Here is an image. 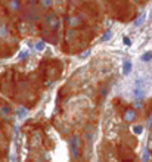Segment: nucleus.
Instances as JSON below:
<instances>
[{
  "label": "nucleus",
  "mask_w": 152,
  "mask_h": 162,
  "mask_svg": "<svg viewBox=\"0 0 152 162\" xmlns=\"http://www.w3.org/2000/svg\"><path fill=\"white\" fill-rule=\"evenodd\" d=\"M80 146H81V137L80 134H73L70 139V148H71V156L74 161H78L80 158Z\"/></svg>",
  "instance_id": "nucleus-1"
},
{
  "label": "nucleus",
  "mask_w": 152,
  "mask_h": 162,
  "mask_svg": "<svg viewBox=\"0 0 152 162\" xmlns=\"http://www.w3.org/2000/svg\"><path fill=\"white\" fill-rule=\"evenodd\" d=\"M46 24L49 25V28H50L52 31H58L61 21H59V18H58V16H56L55 14H50V15H49V16L46 18Z\"/></svg>",
  "instance_id": "nucleus-2"
},
{
  "label": "nucleus",
  "mask_w": 152,
  "mask_h": 162,
  "mask_svg": "<svg viewBox=\"0 0 152 162\" xmlns=\"http://www.w3.org/2000/svg\"><path fill=\"white\" fill-rule=\"evenodd\" d=\"M123 118H124V121L126 122H134L136 119H137V112H136V109L127 108L124 115H123Z\"/></svg>",
  "instance_id": "nucleus-3"
},
{
  "label": "nucleus",
  "mask_w": 152,
  "mask_h": 162,
  "mask_svg": "<svg viewBox=\"0 0 152 162\" xmlns=\"http://www.w3.org/2000/svg\"><path fill=\"white\" fill-rule=\"evenodd\" d=\"M133 97L136 102H142L145 97V87H134L133 88Z\"/></svg>",
  "instance_id": "nucleus-4"
},
{
  "label": "nucleus",
  "mask_w": 152,
  "mask_h": 162,
  "mask_svg": "<svg viewBox=\"0 0 152 162\" xmlns=\"http://www.w3.org/2000/svg\"><path fill=\"white\" fill-rule=\"evenodd\" d=\"M7 9L12 12V14H16L21 10V2L19 0H9L7 2Z\"/></svg>",
  "instance_id": "nucleus-5"
},
{
  "label": "nucleus",
  "mask_w": 152,
  "mask_h": 162,
  "mask_svg": "<svg viewBox=\"0 0 152 162\" xmlns=\"http://www.w3.org/2000/svg\"><path fill=\"white\" fill-rule=\"evenodd\" d=\"M66 21H68V27L73 28V30H75V28H78L81 25V21H80L78 16H68Z\"/></svg>",
  "instance_id": "nucleus-6"
},
{
  "label": "nucleus",
  "mask_w": 152,
  "mask_h": 162,
  "mask_svg": "<svg viewBox=\"0 0 152 162\" xmlns=\"http://www.w3.org/2000/svg\"><path fill=\"white\" fill-rule=\"evenodd\" d=\"M11 35V31H9V28H7V25L6 24H0V38L2 40H5V38H7Z\"/></svg>",
  "instance_id": "nucleus-7"
},
{
  "label": "nucleus",
  "mask_w": 152,
  "mask_h": 162,
  "mask_svg": "<svg viewBox=\"0 0 152 162\" xmlns=\"http://www.w3.org/2000/svg\"><path fill=\"white\" fill-rule=\"evenodd\" d=\"M114 37V31L111 30V28H108L105 33H103V35L100 37V43H106V41H109L111 38Z\"/></svg>",
  "instance_id": "nucleus-8"
},
{
  "label": "nucleus",
  "mask_w": 152,
  "mask_h": 162,
  "mask_svg": "<svg viewBox=\"0 0 152 162\" xmlns=\"http://www.w3.org/2000/svg\"><path fill=\"white\" fill-rule=\"evenodd\" d=\"M132 68H133V63L130 61H124L123 63V74L124 75H129L132 72Z\"/></svg>",
  "instance_id": "nucleus-9"
},
{
  "label": "nucleus",
  "mask_w": 152,
  "mask_h": 162,
  "mask_svg": "<svg viewBox=\"0 0 152 162\" xmlns=\"http://www.w3.org/2000/svg\"><path fill=\"white\" fill-rule=\"evenodd\" d=\"M145 19H146V14L143 12L142 15H139V16L136 18V21H134V24H133V25H134L136 28L142 27V25H143V22H145Z\"/></svg>",
  "instance_id": "nucleus-10"
},
{
  "label": "nucleus",
  "mask_w": 152,
  "mask_h": 162,
  "mask_svg": "<svg viewBox=\"0 0 152 162\" xmlns=\"http://www.w3.org/2000/svg\"><path fill=\"white\" fill-rule=\"evenodd\" d=\"M149 158H151V150L148 146H145L143 153H142V162H149Z\"/></svg>",
  "instance_id": "nucleus-11"
},
{
  "label": "nucleus",
  "mask_w": 152,
  "mask_h": 162,
  "mask_svg": "<svg viewBox=\"0 0 152 162\" xmlns=\"http://www.w3.org/2000/svg\"><path fill=\"white\" fill-rule=\"evenodd\" d=\"M0 115H2V118H7V116L11 115V108L6 106V105H3V106L0 108Z\"/></svg>",
  "instance_id": "nucleus-12"
},
{
  "label": "nucleus",
  "mask_w": 152,
  "mask_h": 162,
  "mask_svg": "<svg viewBox=\"0 0 152 162\" xmlns=\"http://www.w3.org/2000/svg\"><path fill=\"white\" fill-rule=\"evenodd\" d=\"M53 6V0H41V7L44 10H49Z\"/></svg>",
  "instance_id": "nucleus-13"
},
{
  "label": "nucleus",
  "mask_w": 152,
  "mask_h": 162,
  "mask_svg": "<svg viewBox=\"0 0 152 162\" xmlns=\"http://www.w3.org/2000/svg\"><path fill=\"white\" fill-rule=\"evenodd\" d=\"M28 56H30V53H28V50H21L19 55H18V59H19L21 62H24L28 59Z\"/></svg>",
  "instance_id": "nucleus-14"
},
{
  "label": "nucleus",
  "mask_w": 152,
  "mask_h": 162,
  "mask_svg": "<svg viewBox=\"0 0 152 162\" xmlns=\"http://www.w3.org/2000/svg\"><path fill=\"white\" fill-rule=\"evenodd\" d=\"M140 61H142V62L152 61V52H146V53H143L142 56H140Z\"/></svg>",
  "instance_id": "nucleus-15"
},
{
  "label": "nucleus",
  "mask_w": 152,
  "mask_h": 162,
  "mask_svg": "<svg viewBox=\"0 0 152 162\" xmlns=\"http://www.w3.org/2000/svg\"><path fill=\"white\" fill-rule=\"evenodd\" d=\"M44 49H46V43H44L43 40H40V41H37V43H36V50H39V52H43Z\"/></svg>",
  "instance_id": "nucleus-16"
},
{
  "label": "nucleus",
  "mask_w": 152,
  "mask_h": 162,
  "mask_svg": "<svg viewBox=\"0 0 152 162\" xmlns=\"http://www.w3.org/2000/svg\"><path fill=\"white\" fill-rule=\"evenodd\" d=\"M132 131L136 136H140L142 133H143V125H134V127L132 128Z\"/></svg>",
  "instance_id": "nucleus-17"
},
{
  "label": "nucleus",
  "mask_w": 152,
  "mask_h": 162,
  "mask_svg": "<svg viewBox=\"0 0 152 162\" xmlns=\"http://www.w3.org/2000/svg\"><path fill=\"white\" fill-rule=\"evenodd\" d=\"M27 114H28V111H27L25 108H19L18 111H16V115H18L19 118H24V116H25Z\"/></svg>",
  "instance_id": "nucleus-18"
},
{
  "label": "nucleus",
  "mask_w": 152,
  "mask_h": 162,
  "mask_svg": "<svg viewBox=\"0 0 152 162\" xmlns=\"http://www.w3.org/2000/svg\"><path fill=\"white\" fill-rule=\"evenodd\" d=\"M75 34H77V33H75L74 30H73V31H68V33H66V41H70L71 38H74V37H75Z\"/></svg>",
  "instance_id": "nucleus-19"
},
{
  "label": "nucleus",
  "mask_w": 152,
  "mask_h": 162,
  "mask_svg": "<svg viewBox=\"0 0 152 162\" xmlns=\"http://www.w3.org/2000/svg\"><path fill=\"white\" fill-rule=\"evenodd\" d=\"M123 41H124V44H126V46H132V40H130L129 37H124Z\"/></svg>",
  "instance_id": "nucleus-20"
},
{
  "label": "nucleus",
  "mask_w": 152,
  "mask_h": 162,
  "mask_svg": "<svg viewBox=\"0 0 152 162\" xmlns=\"http://www.w3.org/2000/svg\"><path fill=\"white\" fill-rule=\"evenodd\" d=\"M89 55H90V50H87V52H84L83 55H80V59H84V58H86V56H89Z\"/></svg>",
  "instance_id": "nucleus-21"
},
{
  "label": "nucleus",
  "mask_w": 152,
  "mask_h": 162,
  "mask_svg": "<svg viewBox=\"0 0 152 162\" xmlns=\"http://www.w3.org/2000/svg\"><path fill=\"white\" fill-rule=\"evenodd\" d=\"M0 137H2V133H0Z\"/></svg>",
  "instance_id": "nucleus-22"
},
{
  "label": "nucleus",
  "mask_w": 152,
  "mask_h": 162,
  "mask_svg": "<svg viewBox=\"0 0 152 162\" xmlns=\"http://www.w3.org/2000/svg\"><path fill=\"white\" fill-rule=\"evenodd\" d=\"M0 41H2V38H0Z\"/></svg>",
  "instance_id": "nucleus-23"
}]
</instances>
